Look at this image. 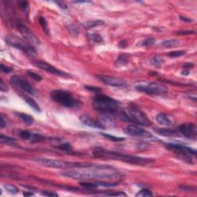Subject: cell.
Segmentation results:
<instances>
[{
  "mask_svg": "<svg viewBox=\"0 0 197 197\" xmlns=\"http://www.w3.org/2000/svg\"><path fill=\"white\" fill-rule=\"evenodd\" d=\"M33 64H34V65H36V67L43 69V70L47 72V73L53 74V75H59V76H62V77H70V76H71L69 73H66L65 72L59 70L58 69L54 67L53 65H50V64L46 63V62L36 61L33 63Z\"/></svg>",
  "mask_w": 197,
  "mask_h": 197,
  "instance_id": "obj_12",
  "label": "cell"
},
{
  "mask_svg": "<svg viewBox=\"0 0 197 197\" xmlns=\"http://www.w3.org/2000/svg\"><path fill=\"white\" fill-rule=\"evenodd\" d=\"M136 90L149 94V95H163L168 92V89L164 85L158 82H149L140 84L135 86Z\"/></svg>",
  "mask_w": 197,
  "mask_h": 197,
  "instance_id": "obj_7",
  "label": "cell"
},
{
  "mask_svg": "<svg viewBox=\"0 0 197 197\" xmlns=\"http://www.w3.org/2000/svg\"><path fill=\"white\" fill-rule=\"evenodd\" d=\"M6 42L7 44L11 46L16 48V49H20V50L23 51L24 53H27L28 55H32V56H35L36 55V51L33 47V46L30 45V44H27L20 38H18V36H15V35H9L6 38Z\"/></svg>",
  "mask_w": 197,
  "mask_h": 197,
  "instance_id": "obj_6",
  "label": "cell"
},
{
  "mask_svg": "<svg viewBox=\"0 0 197 197\" xmlns=\"http://www.w3.org/2000/svg\"><path fill=\"white\" fill-rule=\"evenodd\" d=\"M163 63V59L159 56H154L150 59L151 65L155 67H159L162 65Z\"/></svg>",
  "mask_w": 197,
  "mask_h": 197,
  "instance_id": "obj_26",
  "label": "cell"
},
{
  "mask_svg": "<svg viewBox=\"0 0 197 197\" xmlns=\"http://www.w3.org/2000/svg\"><path fill=\"white\" fill-rule=\"evenodd\" d=\"M39 23L43 28V32L46 35H49V26H48V23H47L46 18L44 17H39Z\"/></svg>",
  "mask_w": 197,
  "mask_h": 197,
  "instance_id": "obj_25",
  "label": "cell"
},
{
  "mask_svg": "<svg viewBox=\"0 0 197 197\" xmlns=\"http://www.w3.org/2000/svg\"><path fill=\"white\" fill-rule=\"evenodd\" d=\"M16 115L27 126H32L34 123V119L30 115L22 112H16Z\"/></svg>",
  "mask_w": 197,
  "mask_h": 197,
  "instance_id": "obj_20",
  "label": "cell"
},
{
  "mask_svg": "<svg viewBox=\"0 0 197 197\" xmlns=\"http://www.w3.org/2000/svg\"><path fill=\"white\" fill-rule=\"evenodd\" d=\"M87 38L92 43H98V44L103 43V39H102L101 36L96 34V33H89V34H87Z\"/></svg>",
  "mask_w": 197,
  "mask_h": 197,
  "instance_id": "obj_23",
  "label": "cell"
},
{
  "mask_svg": "<svg viewBox=\"0 0 197 197\" xmlns=\"http://www.w3.org/2000/svg\"><path fill=\"white\" fill-rule=\"evenodd\" d=\"M1 70L6 73H9L13 71V68L9 67V66H6V65H3V64H1Z\"/></svg>",
  "mask_w": 197,
  "mask_h": 197,
  "instance_id": "obj_42",
  "label": "cell"
},
{
  "mask_svg": "<svg viewBox=\"0 0 197 197\" xmlns=\"http://www.w3.org/2000/svg\"><path fill=\"white\" fill-rule=\"evenodd\" d=\"M186 54V52L183 50H177V51H172L168 53V55L171 58H177V57L183 56Z\"/></svg>",
  "mask_w": 197,
  "mask_h": 197,
  "instance_id": "obj_31",
  "label": "cell"
},
{
  "mask_svg": "<svg viewBox=\"0 0 197 197\" xmlns=\"http://www.w3.org/2000/svg\"><path fill=\"white\" fill-rule=\"evenodd\" d=\"M67 28L69 33H70L74 37L77 36L78 33H79V28H78L77 26H75V25H69L67 26Z\"/></svg>",
  "mask_w": 197,
  "mask_h": 197,
  "instance_id": "obj_30",
  "label": "cell"
},
{
  "mask_svg": "<svg viewBox=\"0 0 197 197\" xmlns=\"http://www.w3.org/2000/svg\"><path fill=\"white\" fill-rule=\"evenodd\" d=\"M153 195L152 193L148 189H142L141 191L139 192L136 195L137 197H147V196H152Z\"/></svg>",
  "mask_w": 197,
  "mask_h": 197,
  "instance_id": "obj_32",
  "label": "cell"
},
{
  "mask_svg": "<svg viewBox=\"0 0 197 197\" xmlns=\"http://www.w3.org/2000/svg\"><path fill=\"white\" fill-rule=\"evenodd\" d=\"M181 189H184V190H186V191H192V189H193V190H195L196 191V188L195 187H192V186H183L180 187Z\"/></svg>",
  "mask_w": 197,
  "mask_h": 197,
  "instance_id": "obj_48",
  "label": "cell"
},
{
  "mask_svg": "<svg viewBox=\"0 0 197 197\" xmlns=\"http://www.w3.org/2000/svg\"><path fill=\"white\" fill-rule=\"evenodd\" d=\"M125 132L127 135L136 137H142V138H152V135L150 132L140 128L136 125H129L125 129Z\"/></svg>",
  "mask_w": 197,
  "mask_h": 197,
  "instance_id": "obj_13",
  "label": "cell"
},
{
  "mask_svg": "<svg viewBox=\"0 0 197 197\" xmlns=\"http://www.w3.org/2000/svg\"><path fill=\"white\" fill-rule=\"evenodd\" d=\"M80 185L82 186L83 187H85V188H88V189H95L97 186L96 184L90 183H80Z\"/></svg>",
  "mask_w": 197,
  "mask_h": 197,
  "instance_id": "obj_40",
  "label": "cell"
},
{
  "mask_svg": "<svg viewBox=\"0 0 197 197\" xmlns=\"http://www.w3.org/2000/svg\"><path fill=\"white\" fill-rule=\"evenodd\" d=\"M126 45H127V44H126V43L125 42V41H122V42H120V43H119V46L122 47V48L126 47Z\"/></svg>",
  "mask_w": 197,
  "mask_h": 197,
  "instance_id": "obj_54",
  "label": "cell"
},
{
  "mask_svg": "<svg viewBox=\"0 0 197 197\" xmlns=\"http://www.w3.org/2000/svg\"><path fill=\"white\" fill-rule=\"evenodd\" d=\"M105 21L102 20V19H96V20H90L85 22V23H83V26L85 28H94V27L99 26H102V25L105 24Z\"/></svg>",
  "mask_w": 197,
  "mask_h": 197,
  "instance_id": "obj_21",
  "label": "cell"
},
{
  "mask_svg": "<svg viewBox=\"0 0 197 197\" xmlns=\"http://www.w3.org/2000/svg\"><path fill=\"white\" fill-rule=\"evenodd\" d=\"M85 88L86 90H90V91L94 92H99L101 91V89H100V88L96 87V86H92V85H85Z\"/></svg>",
  "mask_w": 197,
  "mask_h": 197,
  "instance_id": "obj_41",
  "label": "cell"
},
{
  "mask_svg": "<svg viewBox=\"0 0 197 197\" xmlns=\"http://www.w3.org/2000/svg\"><path fill=\"white\" fill-rule=\"evenodd\" d=\"M156 119L159 124L164 126H173L175 122L173 116H169V114L163 113V112L157 114L156 116Z\"/></svg>",
  "mask_w": 197,
  "mask_h": 197,
  "instance_id": "obj_17",
  "label": "cell"
},
{
  "mask_svg": "<svg viewBox=\"0 0 197 197\" xmlns=\"http://www.w3.org/2000/svg\"><path fill=\"white\" fill-rule=\"evenodd\" d=\"M64 176L75 179L82 180H99L109 181L120 179L122 174L112 166L107 165L90 164L84 167L71 168L65 169L61 172Z\"/></svg>",
  "mask_w": 197,
  "mask_h": 197,
  "instance_id": "obj_1",
  "label": "cell"
},
{
  "mask_svg": "<svg viewBox=\"0 0 197 197\" xmlns=\"http://www.w3.org/2000/svg\"><path fill=\"white\" fill-rule=\"evenodd\" d=\"M6 126V120L5 119V118L3 116H1V122H0V127L1 128H4Z\"/></svg>",
  "mask_w": 197,
  "mask_h": 197,
  "instance_id": "obj_47",
  "label": "cell"
},
{
  "mask_svg": "<svg viewBox=\"0 0 197 197\" xmlns=\"http://www.w3.org/2000/svg\"><path fill=\"white\" fill-rule=\"evenodd\" d=\"M20 96L23 98V100H25V101L28 104V106L33 108V110H36V112H41L40 107H39L38 103H37L33 99H32V98L29 97V96H26V95H25V94H21Z\"/></svg>",
  "mask_w": 197,
  "mask_h": 197,
  "instance_id": "obj_19",
  "label": "cell"
},
{
  "mask_svg": "<svg viewBox=\"0 0 197 197\" xmlns=\"http://www.w3.org/2000/svg\"><path fill=\"white\" fill-rule=\"evenodd\" d=\"M18 28L19 32H20L21 35L23 36V37L28 42L30 45H39V39L37 38V36L34 33L32 32V31L29 29V28H27L26 26H23V24H18Z\"/></svg>",
  "mask_w": 197,
  "mask_h": 197,
  "instance_id": "obj_15",
  "label": "cell"
},
{
  "mask_svg": "<svg viewBox=\"0 0 197 197\" xmlns=\"http://www.w3.org/2000/svg\"><path fill=\"white\" fill-rule=\"evenodd\" d=\"M0 142L2 144L7 145H12L16 142V139L10 137V136H5V135H1L0 136Z\"/></svg>",
  "mask_w": 197,
  "mask_h": 197,
  "instance_id": "obj_24",
  "label": "cell"
},
{
  "mask_svg": "<svg viewBox=\"0 0 197 197\" xmlns=\"http://www.w3.org/2000/svg\"><path fill=\"white\" fill-rule=\"evenodd\" d=\"M179 18H180L181 20L184 21V22H192V21H193V19H191V18H186V17L182 16H180Z\"/></svg>",
  "mask_w": 197,
  "mask_h": 197,
  "instance_id": "obj_49",
  "label": "cell"
},
{
  "mask_svg": "<svg viewBox=\"0 0 197 197\" xmlns=\"http://www.w3.org/2000/svg\"><path fill=\"white\" fill-rule=\"evenodd\" d=\"M58 149H61V150L65 151V152H69V151H70L72 149V147L69 143H64V144H62L60 146H59Z\"/></svg>",
  "mask_w": 197,
  "mask_h": 197,
  "instance_id": "obj_37",
  "label": "cell"
},
{
  "mask_svg": "<svg viewBox=\"0 0 197 197\" xmlns=\"http://www.w3.org/2000/svg\"><path fill=\"white\" fill-rule=\"evenodd\" d=\"M43 139H44V137L43 136L39 134H33V133H32L30 139H29V140L33 142H39L43 141Z\"/></svg>",
  "mask_w": 197,
  "mask_h": 197,
  "instance_id": "obj_33",
  "label": "cell"
},
{
  "mask_svg": "<svg viewBox=\"0 0 197 197\" xmlns=\"http://www.w3.org/2000/svg\"><path fill=\"white\" fill-rule=\"evenodd\" d=\"M5 189L9 192V193H12V194H16L18 193V189L16 186L12 185V184H9V183H6L4 184Z\"/></svg>",
  "mask_w": 197,
  "mask_h": 197,
  "instance_id": "obj_29",
  "label": "cell"
},
{
  "mask_svg": "<svg viewBox=\"0 0 197 197\" xmlns=\"http://www.w3.org/2000/svg\"><path fill=\"white\" fill-rule=\"evenodd\" d=\"M166 146L169 149L173 151L177 154L180 155L181 158L187 163H192L191 156H196V151L195 149L183 146V145L170 143V144H167Z\"/></svg>",
  "mask_w": 197,
  "mask_h": 197,
  "instance_id": "obj_8",
  "label": "cell"
},
{
  "mask_svg": "<svg viewBox=\"0 0 197 197\" xmlns=\"http://www.w3.org/2000/svg\"><path fill=\"white\" fill-rule=\"evenodd\" d=\"M128 63V56L126 55H120L116 59V65H125Z\"/></svg>",
  "mask_w": 197,
  "mask_h": 197,
  "instance_id": "obj_28",
  "label": "cell"
},
{
  "mask_svg": "<svg viewBox=\"0 0 197 197\" xmlns=\"http://www.w3.org/2000/svg\"><path fill=\"white\" fill-rule=\"evenodd\" d=\"M182 73V75H189V69H184L183 71H182V73Z\"/></svg>",
  "mask_w": 197,
  "mask_h": 197,
  "instance_id": "obj_51",
  "label": "cell"
},
{
  "mask_svg": "<svg viewBox=\"0 0 197 197\" xmlns=\"http://www.w3.org/2000/svg\"><path fill=\"white\" fill-rule=\"evenodd\" d=\"M10 82L11 84L16 85L24 92H26L31 95H35V92H36L35 90L32 85L24 78L18 75H13L11 77Z\"/></svg>",
  "mask_w": 197,
  "mask_h": 197,
  "instance_id": "obj_10",
  "label": "cell"
},
{
  "mask_svg": "<svg viewBox=\"0 0 197 197\" xmlns=\"http://www.w3.org/2000/svg\"><path fill=\"white\" fill-rule=\"evenodd\" d=\"M93 155L96 157H99V158L113 159H117V160H120L122 162H125V163L135 165H146L153 161V159H151L142 158V157L136 156H132V155L106 150L101 147L95 148L93 151Z\"/></svg>",
  "mask_w": 197,
  "mask_h": 197,
  "instance_id": "obj_2",
  "label": "cell"
},
{
  "mask_svg": "<svg viewBox=\"0 0 197 197\" xmlns=\"http://www.w3.org/2000/svg\"><path fill=\"white\" fill-rule=\"evenodd\" d=\"M193 66V64H191V63H186L185 65H184V69H189V68H192Z\"/></svg>",
  "mask_w": 197,
  "mask_h": 197,
  "instance_id": "obj_52",
  "label": "cell"
},
{
  "mask_svg": "<svg viewBox=\"0 0 197 197\" xmlns=\"http://www.w3.org/2000/svg\"><path fill=\"white\" fill-rule=\"evenodd\" d=\"M73 2L75 4H82V3H87V2H87V1H73Z\"/></svg>",
  "mask_w": 197,
  "mask_h": 197,
  "instance_id": "obj_53",
  "label": "cell"
},
{
  "mask_svg": "<svg viewBox=\"0 0 197 197\" xmlns=\"http://www.w3.org/2000/svg\"><path fill=\"white\" fill-rule=\"evenodd\" d=\"M18 6H19V7H20L22 9H23V10H26V9H28V2H18Z\"/></svg>",
  "mask_w": 197,
  "mask_h": 197,
  "instance_id": "obj_45",
  "label": "cell"
},
{
  "mask_svg": "<svg viewBox=\"0 0 197 197\" xmlns=\"http://www.w3.org/2000/svg\"><path fill=\"white\" fill-rule=\"evenodd\" d=\"M155 43H156V39L154 38H148V39H146L142 42V46H152L155 44Z\"/></svg>",
  "mask_w": 197,
  "mask_h": 197,
  "instance_id": "obj_36",
  "label": "cell"
},
{
  "mask_svg": "<svg viewBox=\"0 0 197 197\" xmlns=\"http://www.w3.org/2000/svg\"><path fill=\"white\" fill-rule=\"evenodd\" d=\"M55 3L58 5L60 8L64 9H67V6H66V4H65L64 2H62V1H56V2H55Z\"/></svg>",
  "mask_w": 197,
  "mask_h": 197,
  "instance_id": "obj_46",
  "label": "cell"
},
{
  "mask_svg": "<svg viewBox=\"0 0 197 197\" xmlns=\"http://www.w3.org/2000/svg\"><path fill=\"white\" fill-rule=\"evenodd\" d=\"M154 132L158 135L166 137H171V136H178L179 132L178 131H176L174 129L167 128H156L154 129Z\"/></svg>",
  "mask_w": 197,
  "mask_h": 197,
  "instance_id": "obj_18",
  "label": "cell"
},
{
  "mask_svg": "<svg viewBox=\"0 0 197 197\" xmlns=\"http://www.w3.org/2000/svg\"><path fill=\"white\" fill-rule=\"evenodd\" d=\"M180 45V42L177 39H168L163 41L161 46L164 48H175Z\"/></svg>",
  "mask_w": 197,
  "mask_h": 197,
  "instance_id": "obj_22",
  "label": "cell"
},
{
  "mask_svg": "<svg viewBox=\"0 0 197 197\" xmlns=\"http://www.w3.org/2000/svg\"><path fill=\"white\" fill-rule=\"evenodd\" d=\"M33 161L47 167L55 168V169H70L71 168V163H67V162H64L59 159H55L36 158L33 159Z\"/></svg>",
  "mask_w": 197,
  "mask_h": 197,
  "instance_id": "obj_9",
  "label": "cell"
},
{
  "mask_svg": "<svg viewBox=\"0 0 197 197\" xmlns=\"http://www.w3.org/2000/svg\"><path fill=\"white\" fill-rule=\"evenodd\" d=\"M50 96L52 100L60 106L67 108H76L80 106V102L69 91L62 90H53L51 92Z\"/></svg>",
  "mask_w": 197,
  "mask_h": 197,
  "instance_id": "obj_5",
  "label": "cell"
},
{
  "mask_svg": "<svg viewBox=\"0 0 197 197\" xmlns=\"http://www.w3.org/2000/svg\"><path fill=\"white\" fill-rule=\"evenodd\" d=\"M31 135H32V133L28 131H26V130H23V131H21L19 132V136L25 140H29Z\"/></svg>",
  "mask_w": 197,
  "mask_h": 197,
  "instance_id": "obj_35",
  "label": "cell"
},
{
  "mask_svg": "<svg viewBox=\"0 0 197 197\" xmlns=\"http://www.w3.org/2000/svg\"><path fill=\"white\" fill-rule=\"evenodd\" d=\"M119 118L125 122L132 123L136 126H149L151 125V121L147 115L136 109H125L119 112Z\"/></svg>",
  "mask_w": 197,
  "mask_h": 197,
  "instance_id": "obj_4",
  "label": "cell"
},
{
  "mask_svg": "<svg viewBox=\"0 0 197 197\" xmlns=\"http://www.w3.org/2000/svg\"><path fill=\"white\" fill-rule=\"evenodd\" d=\"M92 106L94 109L99 112L106 114H112L118 111L120 107V102L113 98L102 94H99L94 98Z\"/></svg>",
  "mask_w": 197,
  "mask_h": 197,
  "instance_id": "obj_3",
  "label": "cell"
},
{
  "mask_svg": "<svg viewBox=\"0 0 197 197\" xmlns=\"http://www.w3.org/2000/svg\"><path fill=\"white\" fill-rule=\"evenodd\" d=\"M23 195L24 196H34V193L32 192H25L23 193Z\"/></svg>",
  "mask_w": 197,
  "mask_h": 197,
  "instance_id": "obj_50",
  "label": "cell"
},
{
  "mask_svg": "<svg viewBox=\"0 0 197 197\" xmlns=\"http://www.w3.org/2000/svg\"><path fill=\"white\" fill-rule=\"evenodd\" d=\"M0 90L3 92H7L9 90L8 86L6 85V84L3 82L2 79H0Z\"/></svg>",
  "mask_w": 197,
  "mask_h": 197,
  "instance_id": "obj_43",
  "label": "cell"
},
{
  "mask_svg": "<svg viewBox=\"0 0 197 197\" xmlns=\"http://www.w3.org/2000/svg\"><path fill=\"white\" fill-rule=\"evenodd\" d=\"M101 135H102L104 137H106V139L112 141V142H122V141H124L126 139L123 138V137H118V136H113V135L107 134V133H101Z\"/></svg>",
  "mask_w": 197,
  "mask_h": 197,
  "instance_id": "obj_27",
  "label": "cell"
},
{
  "mask_svg": "<svg viewBox=\"0 0 197 197\" xmlns=\"http://www.w3.org/2000/svg\"><path fill=\"white\" fill-rule=\"evenodd\" d=\"M196 31L194 30H179L176 33L177 35H181V36H185V35H193L195 34Z\"/></svg>",
  "mask_w": 197,
  "mask_h": 197,
  "instance_id": "obj_39",
  "label": "cell"
},
{
  "mask_svg": "<svg viewBox=\"0 0 197 197\" xmlns=\"http://www.w3.org/2000/svg\"><path fill=\"white\" fill-rule=\"evenodd\" d=\"M27 73H28V75H29L31 78H33V79H34V80H36V81L40 82L43 80V77H42L40 75H39V74L34 73V72L28 71L27 72Z\"/></svg>",
  "mask_w": 197,
  "mask_h": 197,
  "instance_id": "obj_34",
  "label": "cell"
},
{
  "mask_svg": "<svg viewBox=\"0 0 197 197\" xmlns=\"http://www.w3.org/2000/svg\"><path fill=\"white\" fill-rule=\"evenodd\" d=\"M105 196H127L126 193H125L124 192H121V191L106 193Z\"/></svg>",
  "mask_w": 197,
  "mask_h": 197,
  "instance_id": "obj_38",
  "label": "cell"
},
{
  "mask_svg": "<svg viewBox=\"0 0 197 197\" xmlns=\"http://www.w3.org/2000/svg\"><path fill=\"white\" fill-rule=\"evenodd\" d=\"M96 78L100 79V81L102 82L106 85L113 86V87H126L127 85L126 82L122 79L113 76H108V75H96Z\"/></svg>",
  "mask_w": 197,
  "mask_h": 197,
  "instance_id": "obj_14",
  "label": "cell"
},
{
  "mask_svg": "<svg viewBox=\"0 0 197 197\" xmlns=\"http://www.w3.org/2000/svg\"><path fill=\"white\" fill-rule=\"evenodd\" d=\"M41 195L45 196H58V194L55 193H53V192L49 191H44L41 193Z\"/></svg>",
  "mask_w": 197,
  "mask_h": 197,
  "instance_id": "obj_44",
  "label": "cell"
},
{
  "mask_svg": "<svg viewBox=\"0 0 197 197\" xmlns=\"http://www.w3.org/2000/svg\"><path fill=\"white\" fill-rule=\"evenodd\" d=\"M178 132L186 137L187 139L196 140L197 137V128L195 124L186 122L183 123L179 126Z\"/></svg>",
  "mask_w": 197,
  "mask_h": 197,
  "instance_id": "obj_11",
  "label": "cell"
},
{
  "mask_svg": "<svg viewBox=\"0 0 197 197\" xmlns=\"http://www.w3.org/2000/svg\"><path fill=\"white\" fill-rule=\"evenodd\" d=\"M79 120L81 121L84 125L85 126H90V127H92V128L96 129H105L106 126H104L102 122L98 121V120L94 119L91 118L90 116H87V115H82L79 116Z\"/></svg>",
  "mask_w": 197,
  "mask_h": 197,
  "instance_id": "obj_16",
  "label": "cell"
}]
</instances>
